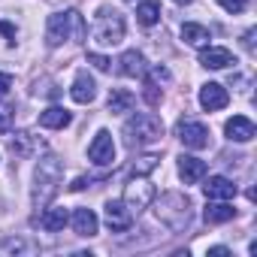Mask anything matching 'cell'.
I'll use <instances>...</instances> for the list:
<instances>
[{"mask_svg":"<svg viewBox=\"0 0 257 257\" xmlns=\"http://www.w3.org/2000/svg\"><path fill=\"white\" fill-rule=\"evenodd\" d=\"M61 182H64V161L55 155H46L34 170V191H31L34 209H46L61 191Z\"/></svg>","mask_w":257,"mask_h":257,"instance_id":"obj_1","label":"cell"},{"mask_svg":"<svg viewBox=\"0 0 257 257\" xmlns=\"http://www.w3.org/2000/svg\"><path fill=\"white\" fill-rule=\"evenodd\" d=\"M155 215L164 227H170L173 233H182L191 224V200L179 191H167V194H155Z\"/></svg>","mask_w":257,"mask_h":257,"instance_id":"obj_2","label":"cell"},{"mask_svg":"<svg viewBox=\"0 0 257 257\" xmlns=\"http://www.w3.org/2000/svg\"><path fill=\"white\" fill-rule=\"evenodd\" d=\"M85 37H88V25H85V19H82L76 10L55 13V16H49V22H46V43H49L52 49H58V46L67 43V40L82 43Z\"/></svg>","mask_w":257,"mask_h":257,"instance_id":"obj_3","label":"cell"},{"mask_svg":"<svg viewBox=\"0 0 257 257\" xmlns=\"http://www.w3.org/2000/svg\"><path fill=\"white\" fill-rule=\"evenodd\" d=\"M161 137H164V124H161V118L152 115V112H137L134 118H127V124H124V143L131 146V149H137V146H152V143H158Z\"/></svg>","mask_w":257,"mask_h":257,"instance_id":"obj_4","label":"cell"},{"mask_svg":"<svg viewBox=\"0 0 257 257\" xmlns=\"http://www.w3.org/2000/svg\"><path fill=\"white\" fill-rule=\"evenodd\" d=\"M94 40L100 46H118L124 40V16L115 10H100L94 22Z\"/></svg>","mask_w":257,"mask_h":257,"instance_id":"obj_5","label":"cell"},{"mask_svg":"<svg viewBox=\"0 0 257 257\" xmlns=\"http://www.w3.org/2000/svg\"><path fill=\"white\" fill-rule=\"evenodd\" d=\"M152 200H155V185H152L149 179H143V176H134L131 182L124 185V206L131 209L134 215L146 212V209L152 206Z\"/></svg>","mask_w":257,"mask_h":257,"instance_id":"obj_6","label":"cell"},{"mask_svg":"<svg viewBox=\"0 0 257 257\" xmlns=\"http://www.w3.org/2000/svg\"><path fill=\"white\" fill-rule=\"evenodd\" d=\"M88 158H91V164H97V167H109V164L115 161V143H112V134L100 131V134L91 140V146H88Z\"/></svg>","mask_w":257,"mask_h":257,"instance_id":"obj_7","label":"cell"},{"mask_svg":"<svg viewBox=\"0 0 257 257\" xmlns=\"http://www.w3.org/2000/svg\"><path fill=\"white\" fill-rule=\"evenodd\" d=\"M176 134L188 149H206L209 146V127L200 124V121H179Z\"/></svg>","mask_w":257,"mask_h":257,"instance_id":"obj_8","label":"cell"},{"mask_svg":"<svg viewBox=\"0 0 257 257\" xmlns=\"http://www.w3.org/2000/svg\"><path fill=\"white\" fill-rule=\"evenodd\" d=\"M103 215H106V224H109L112 233L127 230V227H131V221H134V212L124 206V200H109L103 206Z\"/></svg>","mask_w":257,"mask_h":257,"instance_id":"obj_9","label":"cell"},{"mask_svg":"<svg viewBox=\"0 0 257 257\" xmlns=\"http://www.w3.org/2000/svg\"><path fill=\"white\" fill-rule=\"evenodd\" d=\"M227 103H230V94H227L224 85H218V82H206V85L200 88V106H203L206 112H218V109H224Z\"/></svg>","mask_w":257,"mask_h":257,"instance_id":"obj_10","label":"cell"},{"mask_svg":"<svg viewBox=\"0 0 257 257\" xmlns=\"http://www.w3.org/2000/svg\"><path fill=\"white\" fill-rule=\"evenodd\" d=\"M200 64H203L206 70H227L230 64H236V58H233V52L224 49V46H203Z\"/></svg>","mask_w":257,"mask_h":257,"instance_id":"obj_11","label":"cell"},{"mask_svg":"<svg viewBox=\"0 0 257 257\" xmlns=\"http://www.w3.org/2000/svg\"><path fill=\"white\" fill-rule=\"evenodd\" d=\"M224 134H227V140H233V143H251V140H254V121L245 118V115H233V118L224 124Z\"/></svg>","mask_w":257,"mask_h":257,"instance_id":"obj_12","label":"cell"},{"mask_svg":"<svg viewBox=\"0 0 257 257\" xmlns=\"http://www.w3.org/2000/svg\"><path fill=\"white\" fill-rule=\"evenodd\" d=\"M179 176H182L185 185L203 182V179H206V161H200V158H194V155H182V158H179Z\"/></svg>","mask_w":257,"mask_h":257,"instance_id":"obj_13","label":"cell"},{"mask_svg":"<svg viewBox=\"0 0 257 257\" xmlns=\"http://www.w3.org/2000/svg\"><path fill=\"white\" fill-rule=\"evenodd\" d=\"M70 97L76 100V103H91L94 97H97V82L88 76V73H79L76 79H73V85H70Z\"/></svg>","mask_w":257,"mask_h":257,"instance_id":"obj_14","label":"cell"},{"mask_svg":"<svg viewBox=\"0 0 257 257\" xmlns=\"http://www.w3.org/2000/svg\"><path fill=\"white\" fill-rule=\"evenodd\" d=\"M209 200H233L236 197V185L227 176H209V182L203 185Z\"/></svg>","mask_w":257,"mask_h":257,"instance_id":"obj_15","label":"cell"},{"mask_svg":"<svg viewBox=\"0 0 257 257\" xmlns=\"http://www.w3.org/2000/svg\"><path fill=\"white\" fill-rule=\"evenodd\" d=\"M70 224H73L76 236H97V227H100V221L91 209H76L70 215Z\"/></svg>","mask_w":257,"mask_h":257,"instance_id":"obj_16","label":"cell"},{"mask_svg":"<svg viewBox=\"0 0 257 257\" xmlns=\"http://www.w3.org/2000/svg\"><path fill=\"white\" fill-rule=\"evenodd\" d=\"M118 73H121V76H131V79H137V76H146V58H143L137 49L124 52V55L118 58Z\"/></svg>","mask_w":257,"mask_h":257,"instance_id":"obj_17","label":"cell"},{"mask_svg":"<svg viewBox=\"0 0 257 257\" xmlns=\"http://www.w3.org/2000/svg\"><path fill=\"white\" fill-rule=\"evenodd\" d=\"M206 221L209 224H227V221H233L236 218V209L227 203V200H212L209 206H206Z\"/></svg>","mask_w":257,"mask_h":257,"instance_id":"obj_18","label":"cell"},{"mask_svg":"<svg viewBox=\"0 0 257 257\" xmlns=\"http://www.w3.org/2000/svg\"><path fill=\"white\" fill-rule=\"evenodd\" d=\"M67 224H70L67 209H43V215H40V227L49 233H61Z\"/></svg>","mask_w":257,"mask_h":257,"instance_id":"obj_19","label":"cell"},{"mask_svg":"<svg viewBox=\"0 0 257 257\" xmlns=\"http://www.w3.org/2000/svg\"><path fill=\"white\" fill-rule=\"evenodd\" d=\"M70 121H73V115L67 109H61V106H49L46 112H40V124L49 127V131H61V127H67Z\"/></svg>","mask_w":257,"mask_h":257,"instance_id":"obj_20","label":"cell"},{"mask_svg":"<svg viewBox=\"0 0 257 257\" xmlns=\"http://www.w3.org/2000/svg\"><path fill=\"white\" fill-rule=\"evenodd\" d=\"M182 40H185L188 46H200V49H203V46H209L212 34H209V28L188 22V25H182Z\"/></svg>","mask_w":257,"mask_h":257,"instance_id":"obj_21","label":"cell"},{"mask_svg":"<svg viewBox=\"0 0 257 257\" xmlns=\"http://www.w3.org/2000/svg\"><path fill=\"white\" fill-rule=\"evenodd\" d=\"M131 109H134V94L124 91V88H112V94H109V112L112 115H124V112H131Z\"/></svg>","mask_w":257,"mask_h":257,"instance_id":"obj_22","label":"cell"},{"mask_svg":"<svg viewBox=\"0 0 257 257\" xmlns=\"http://www.w3.org/2000/svg\"><path fill=\"white\" fill-rule=\"evenodd\" d=\"M137 22L146 25V28L158 25V22H161V7L155 4V0H146V4H140V7H137Z\"/></svg>","mask_w":257,"mask_h":257,"instance_id":"obj_23","label":"cell"},{"mask_svg":"<svg viewBox=\"0 0 257 257\" xmlns=\"http://www.w3.org/2000/svg\"><path fill=\"white\" fill-rule=\"evenodd\" d=\"M10 149H13V155L28 158V155L34 152V137H31V134H16V140L10 143Z\"/></svg>","mask_w":257,"mask_h":257,"instance_id":"obj_24","label":"cell"},{"mask_svg":"<svg viewBox=\"0 0 257 257\" xmlns=\"http://www.w3.org/2000/svg\"><path fill=\"white\" fill-rule=\"evenodd\" d=\"M158 155H146V158H140L134 167H131V176H146V173H152L155 167H158Z\"/></svg>","mask_w":257,"mask_h":257,"instance_id":"obj_25","label":"cell"},{"mask_svg":"<svg viewBox=\"0 0 257 257\" xmlns=\"http://www.w3.org/2000/svg\"><path fill=\"white\" fill-rule=\"evenodd\" d=\"M143 97H146V103H149V106H158V103H161V97H164V91L158 88V82L146 79V85H143Z\"/></svg>","mask_w":257,"mask_h":257,"instance_id":"obj_26","label":"cell"},{"mask_svg":"<svg viewBox=\"0 0 257 257\" xmlns=\"http://www.w3.org/2000/svg\"><path fill=\"white\" fill-rule=\"evenodd\" d=\"M221 4V10H227V13H245V7H248V0H218Z\"/></svg>","mask_w":257,"mask_h":257,"instance_id":"obj_27","label":"cell"},{"mask_svg":"<svg viewBox=\"0 0 257 257\" xmlns=\"http://www.w3.org/2000/svg\"><path fill=\"white\" fill-rule=\"evenodd\" d=\"M13 131V109L0 106V134H10Z\"/></svg>","mask_w":257,"mask_h":257,"instance_id":"obj_28","label":"cell"},{"mask_svg":"<svg viewBox=\"0 0 257 257\" xmlns=\"http://www.w3.org/2000/svg\"><path fill=\"white\" fill-rule=\"evenodd\" d=\"M88 64H94L97 70H109V58H103V55H97V52H88Z\"/></svg>","mask_w":257,"mask_h":257,"instance_id":"obj_29","label":"cell"},{"mask_svg":"<svg viewBox=\"0 0 257 257\" xmlns=\"http://www.w3.org/2000/svg\"><path fill=\"white\" fill-rule=\"evenodd\" d=\"M10 88H13V76H7V73H0V100H4V97L10 94Z\"/></svg>","mask_w":257,"mask_h":257,"instance_id":"obj_30","label":"cell"},{"mask_svg":"<svg viewBox=\"0 0 257 257\" xmlns=\"http://www.w3.org/2000/svg\"><path fill=\"white\" fill-rule=\"evenodd\" d=\"M242 43H245V49H248V52H254V31H248V34L242 37Z\"/></svg>","mask_w":257,"mask_h":257,"instance_id":"obj_31","label":"cell"},{"mask_svg":"<svg viewBox=\"0 0 257 257\" xmlns=\"http://www.w3.org/2000/svg\"><path fill=\"white\" fill-rule=\"evenodd\" d=\"M230 251L224 248V245H218V248H209V257H227Z\"/></svg>","mask_w":257,"mask_h":257,"instance_id":"obj_32","label":"cell"},{"mask_svg":"<svg viewBox=\"0 0 257 257\" xmlns=\"http://www.w3.org/2000/svg\"><path fill=\"white\" fill-rule=\"evenodd\" d=\"M0 31H4V34H10V37H16V28H10V25H4V22H0Z\"/></svg>","mask_w":257,"mask_h":257,"instance_id":"obj_33","label":"cell"},{"mask_svg":"<svg viewBox=\"0 0 257 257\" xmlns=\"http://www.w3.org/2000/svg\"><path fill=\"white\" fill-rule=\"evenodd\" d=\"M176 4H191V0H176Z\"/></svg>","mask_w":257,"mask_h":257,"instance_id":"obj_34","label":"cell"}]
</instances>
